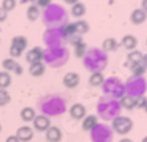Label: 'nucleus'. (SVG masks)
I'll return each mask as SVG.
<instances>
[{
    "instance_id": "f257e3e1",
    "label": "nucleus",
    "mask_w": 147,
    "mask_h": 142,
    "mask_svg": "<svg viewBox=\"0 0 147 142\" xmlns=\"http://www.w3.org/2000/svg\"><path fill=\"white\" fill-rule=\"evenodd\" d=\"M111 128L113 130L119 135H126L133 130L134 128V122L130 117H126V116H118L113 120L111 122Z\"/></svg>"
},
{
    "instance_id": "9d476101",
    "label": "nucleus",
    "mask_w": 147,
    "mask_h": 142,
    "mask_svg": "<svg viewBox=\"0 0 147 142\" xmlns=\"http://www.w3.org/2000/svg\"><path fill=\"white\" fill-rule=\"evenodd\" d=\"M121 44H122V47L126 49V51L131 52L134 49H137L138 40H137V37L133 35H125L122 37V40H121Z\"/></svg>"
},
{
    "instance_id": "ddd939ff",
    "label": "nucleus",
    "mask_w": 147,
    "mask_h": 142,
    "mask_svg": "<svg viewBox=\"0 0 147 142\" xmlns=\"http://www.w3.org/2000/svg\"><path fill=\"white\" fill-rule=\"evenodd\" d=\"M45 64L42 61L41 62H33L29 65V73H31L33 77H40L45 73Z\"/></svg>"
},
{
    "instance_id": "a211bd4d",
    "label": "nucleus",
    "mask_w": 147,
    "mask_h": 142,
    "mask_svg": "<svg viewBox=\"0 0 147 142\" xmlns=\"http://www.w3.org/2000/svg\"><path fill=\"white\" fill-rule=\"evenodd\" d=\"M103 82H105V77L101 72H94L89 77V84L92 87H101Z\"/></svg>"
},
{
    "instance_id": "0eeeda50",
    "label": "nucleus",
    "mask_w": 147,
    "mask_h": 142,
    "mask_svg": "<svg viewBox=\"0 0 147 142\" xmlns=\"http://www.w3.org/2000/svg\"><path fill=\"white\" fill-rule=\"evenodd\" d=\"M45 138L48 142H60L62 139V132L57 126H49V129L45 132Z\"/></svg>"
},
{
    "instance_id": "20e7f679",
    "label": "nucleus",
    "mask_w": 147,
    "mask_h": 142,
    "mask_svg": "<svg viewBox=\"0 0 147 142\" xmlns=\"http://www.w3.org/2000/svg\"><path fill=\"white\" fill-rule=\"evenodd\" d=\"M69 114H70V117H72L73 120H77V121L84 120V118L86 117L85 105L81 104V102H76V104H73L72 106H70V109H69Z\"/></svg>"
},
{
    "instance_id": "5701e85b",
    "label": "nucleus",
    "mask_w": 147,
    "mask_h": 142,
    "mask_svg": "<svg viewBox=\"0 0 147 142\" xmlns=\"http://www.w3.org/2000/svg\"><path fill=\"white\" fill-rule=\"evenodd\" d=\"M11 102V96L7 89H0V106H5Z\"/></svg>"
},
{
    "instance_id": "c9c22d12",
    "label": "nucleus",
    "mask_w": 147,
    "mask_h": 142,
    "mask_svg": "<svg viewBox=\"0 0 147 142\" xmlns=\"http://www.w3.org/2000/svg\"><path fill=\"white\" fill-rule=\"evenodd\" d=\"M142 142H147V135H146V137H144L143 139H142Z\"/></svg>"
},
{
    "instance_id": "f3484780",
    "label": "nucleus",
    "mask_w": 147,
    "mask_h": 142,
    "mask_svg": "<svg viewBox=\"0 0 147 142\" xmlns=\"http://www.w3.org/2000/svg\"><path fill=\"white\" fill-rule=\"evenodd\" d=\"M38 18H40V8L34 4H31L27 8V19L29 21H36Z\"/></svg>"
},
{
    "instance_id": "393cba45",
    "label": "nucleus",
    "mask_w": 147,
    "mask_h": 142,
    "mask_svg": "<svg viewBox=\"0 0 147 142\" xmlns=\"http://www.w3.org/2000/svg\"><path fill=\"white\" fill-rule=\"evenodd\" d=\"M29 1L34 5H37L38 8H48L52 3V0H29Z\"/></svg>"
},
{
    "instance_id": "2f4dec72",
    "label": "nucleus",
    "mask_w": 147,
    "mask_h": 142,
    "mask_svg": "<svg viewBox=\"0 0 147 142\" xmlns=\"http://www.w3.org/2000/svg\"><path fill=\"white\" fill-rule=\"evenodd\" d=\"M142 9L147 12V0H142Z\"/></svg>"
},
{
    "instance_id": "f704fd0d",
    "label": "nucleus",
    "mask_w": 147,
    "mask_h": 142,
    "mask_svg": "<svg viewBox=\"0 0 147 142\" xmlns=\"http://www.w3.org/2000/svg\"><path fill=\"white\" fill-rule=\"evenodd\" d=\"M143 110H144V112H146V113H147V102H146V105H144V108H143Z\"/></svg>"
},
{
    "instance_id": "6e6552de",
    "label": "nucleus",
    "mask_w": 147,
    "mask_h": 142,
    "mask_svg": "<svg viewBox=\"0 0 147 142\" xmlns=\"http://www.w3.org/2000/svg\"><path fill=\"white\" fill-rule=\"evenodd\" d=\"M15 135L19 138L20 142H28L33 138V129L29 128V126H20L16 130Z\"/></svg>"
},
{
    "instance_id": "a878e982",
    "label": "nucleus",
    "mask_w": 147,
    "mask_h": 142,
    "mask_svg": "<svg viewBox=\"0 0 147 142\" xmlns=\"http://www.w3.org/2000/svg\"><path fill=\"white\" fill-rule=\"evenodd\" d=\"M23 52H24V51H21L20 48H17V47H15V45H11L9 47V55H11L12 59H17V57H20Z\"/></svg>"
},
{
    "instance_id": "72a5a7b5",
    "label": "nucleus",
    "mask_w": 147,
    "mask_h": 142,
    "mask_svg": "<svg viewBox=\"0 0 147 142\" xmlns=\"http://www.w3.org/2000/svg\"><path fill=\"white\" fill-rule=\"evenodd\" d=\"M118 142H133V139H130V138H122V139H119Z\"/></svg>"
},
{
    "instance_id": "c85d7f7f",
    "label": "nucleus",
    "mask_w": 147,
    "mask_h": 142,
    "mask_svg": "<svg viewBox=\"0 0 147 142\" xmlns=\"http://www.w3.org/2000/svg\"><path fill=\"white\" fill-rule=\"evenodd\" d=\"M8 18V12L5 9H4L1 5H0V23H3V21H5Z\"/></svg>"
},
{
    "instance_id": "cd10ccee",
    "label": "nucleus",
    "mask_w": 147,
    "mask_h": 142,
    "mask_svg": "<svg viewBox=\"0 0 147 142\" xmlns=\"http://www.w3.org/2000/svg\"><path fill=\"white\" fill-rule=\"evenodd\" d=\"M147 102V98L143 97V96H139V97H137V108H142L143 109L144 105H146Z\"/></svg>"
},
{
    "instance_id": "412c9836",
    "label": "nucleus",
    "mask_w": 147,
    "mask_h": 142,
    "mask_svg": "<svg viewBox=\"0 0 147 142\" xmlns=\"http://www.w3.org/2000/svg\"><path fill=\"white\" fill-rule=\"evenodd\" d=\"M130 70H131V73H133L134 76L140 77V76H143L144 74L146 68H144V65L142 64V61H140V62H135V64H130Z\"/></svg>"
},
{
    "instance_id": "7ed1b4c3",
    "label": "nucleus",
    "mask_w": 147,
    "mask_h": 142,
    "mask_svg": "<svg viewBox=\"0 0 147 142\" xmlns=\"http://www.w3.org/2000/svg\"><path fill=\"white\" fill-rule=\"evenodd\" d=\"M45 57V51L40 47H34L31 51H28L27 55H25V60H27L29 64H33V62H41Z\"/></svg>"
},
{
    "instance_id": "f8f14e48",
    "label": "nucleus",
    "mask_w": 147,
    "mask_h": 142,
    "mask_svg": "<svg viewBox=\"0 0 147 142\" xmlns=\"http://www.w3.org/2000/svg\"><path fill=\"white\" fill-rule=\"evenodd\" d=\"M119 104H121V106L127 109V110H133L134 108H137V97L130 96V94H126V96H123L119 100Z\"/></svg>"
},
{
    "instance_id": "bb28decb",
    "label": "nucleus",
    "mask_w": 147,
    "mask_h": 142,
    "mask_svg": "<svg viewBox=\"0 0 147 142\" xmlns=\"http://www.w3.org/2000/svg\"><path fill=\"white\" fill-rule=\"evenodd\" d=\"M74 47H76V55L78 56V57H81L82 53L86 51V44H84V43H77Z\"/></svg>"
},
{
    "instance_id": "aec40b11",
    "label": "nucleus",
    "mask_w": 147,
    "mask_h": 142,
    "mask_svg": "<svg viewBox=\"0 0 147 142\" xmlns=\"http://www.w3.org/2000/svg\"><path fill=\"white\" fill-rule=\"evenodd\" d=\"M11 45H15L17 48H20L21 51H25V48L28 47V40L24 36H15L11 41Z\"/></svg>"
},
{
    "instance_id": "dca6fc26",
    "label": "nucleus",
    "mask_w": 147,
    "mask_h": 142,
    "mask_svg": "<svg viewBox=\"0 0 147 142\" xmlns=\"http://www.w3.org/2000/svg\"><path fill=\"white\" fill-rule=\"evenodd\" d=\"M20 117L24 122H32L34 120V117H36V112H34L33 108L27 106V108H24V109H21Z\"/></svg>"
},
{
    "instance_id": "2eb2a0df",
    "label": "nucleus",
    "mask_w": 147,
    "mask_h": 142,
    "mask_svg": "<svg viewBox=\"0 0 147 142\" xmlns=\"http://www.w3.org/2000/svg\"><path fill=\"white\" fill-rule=\"evenodd\" d=\"M70 14H72L73 18H82L84 15L86 14V7L85 4L78 1V3H76L72 5V9H70Z\"/></svg>"
},
{
    "instance_id": "4468645a",
    "label": "nucleus",
    "mask_w": 147,
    "mask_h": 142,
    "mask_svg": "<svg viewBox=\"0 0 147 142\" xmlns=\"http://www.w3.org/2000/svg\"><path fill=\"white\" fill-rule=\"evenodd\" d=\"M119 47V43L117 41L114 37H107L102 41V49L105 52H114Z\"/></svg>"
},
{
    "instance_id": "9b49d317",
    "label": "nucleus",
    "mask_w": 147,
    "mask_h": 142,
    "mask_svg": "<svg viewBox=\"0 0 147 142\" xmlns=\"http://www.w3.org/2000/svg\"><path fill=\"white\" fill-rule=\"evenodd\" d=\"M97 125H98V117L96 114H89L82 120V129L85 132H90L93 129H96Z\"/></svg>"
},
{
    "instance_id": "c756f323",
    "label": "nucleus",
    "mask_w": 147,
    "mask_h": 142,
    "mask_svg": "<svg viewBox=\"0 0 147 142\" xmlns=\"http://www.w3.org/2000/svg\"><path fill=\"white\" fill-rule=\"evenodd\" d=\"M5 142H20V141H19V138H17L16 135H9V137H7Z\"/></svg>"
},
{
    "instance_id": "4be33fe9",
    "label": "nucleus",
    "mask_w": 147,
    "mask_h": 142,
    "mask_svg": "<svg viewBox=\"0 0 147 142\" xmlns=\"http://www.w3.org/2000/svg\"><path fill=\"white\" fill-rule=\"evenodd\" d=\"M142 57H143V53L140 52V51L134 49V51L129 52V55H127V61L130 62V64H135V62L142 61Z\"/></svg>"
},
{
    "instance_id": "39448f33",
    "label": "nucleus",
    "mask_w": 147,
    "mask_h": 142,
    "mask_svg": "<svg viewBox=\"0 0 147 142\" xmlns=\"http://www.w3.org/2000/svg\"><path fill=\"white\" fill-rule=\"evenodd\" d=\"M32 124H33V128L37 132H47L49 129V126H51V120L44 114H38L34 117Z\"/></svg>"
},
{
    "instance_id": "f03ea898",
    "label": "nucleus",
    "mask_w": 147,
    "mask_h": 142,
    "mask_svg": "<svg viewBox=\"0 0 147 142\" xmlns=\"http://www.w3.org/2000/svg\"><path fill=\"white\" fill-rule=\"evenodd\" d=\"M1 65H3V69L8 73H15V74H17V76L23 74V66H21L15 59H12V57L3 60Z\"/></svg>"
},
{
    "instance_id": "473e14b6",
    "label": "nucleus",
    "mask_w": 147,
    "mask_h": 142,
    "mask_svg": "<svg viewBox=\"0 0 147 142\" xmlns=\"http://www.w3.org/2000/svg\"><path fill=\"white\" fill-rule=\"evenodd\" d=\"M64 1H65V3H68V4H76V3H78V0H64Z\"/></svg>"
},
{
    "instance_id": "e433bc0d",
    "label": "nucleus",
    "mask_w": 147,
    "mask_h": 142,
    "mask_svg": "<svg viewBox=\"0 0 147 142\" xmlns=\"http://www.w3.org/2000/svg\"><path fill=\"white\" fill-rule=\"evenodd\" d=\"M0 132H1V125H0Z\"/></svg>"
},
{
    "instance_id": "b1692460",
    "label": "nucleus",
    "mask_w": 147,
    "mask_h": 142,
    "mask_svg": "<svg viewBox=\"0 0 147 142\" xmlns=\"http://www.w3.org/2000/svg\"><path fill=\"white\" fill-rule=\"evenodd\" d=\"M1 7L7 11V12H11V11H13L15 7H16V0H3Z\"/></svg>"
},
{
    "instance_id": "423d86ee",
    "label": "nucleus",
    "mask_w": 147,
    "mask_h": 142,
    "mask_svg": "<svg viewBox=\"0 0 147 142\" xmlns=\"http://www.w3.org/2000/svg\"><path fill=\"white\" fill-rule=\"evenodd\" d=\"M62 84L64 87H66L68 89H74V88L78 87L80 84V74L76 72H68L64 74V78H62Z\"/></svg>"
},
{
    "instance_id": "6ab92c4d",
    "label": "nucleus",
    "mask_w": 147,
    "mask_h": 142,
    "mask_svg": "<svg viewBox=\"0 0 147 142\" xmlns=\"http://www.w3.org/2000/svg\"><path fill=\"white\" fill-rule=\"evenodd\" d=\"M11 84H12L11 73L5 72V70H1L0 72V89H7Z\"/></svg>"
},
{
    "instance_id": "1a4fd4ad",
    "label": "nucleus",
    "mask_w": 147,
    "mask_h": 142,
    "mask_svg": "<svg viewBox=\"0 0 147 142\" xmlns=\"http://www.w3.org/2000/svg\"><path fill=\"white\" fill-rule=\"evenodd\" d=\"M147 20V12L143 11L142 8H137L134 9L130 15V21L133 23L134 25H140L143 24L144 21Z\"/></svg>"
},
{
    "instance_id": "7c9ffc66",
    "label": "nucleus",
    "mask_w": 147,
    "mask_h": 142,
    "mask_svg": "<svg viewBox=\"0 0 147 142\" xmlns=\"http://www.w3.org/2000/svg\"><path fill=\"white\" fill-rule=\"evenodd\" d=\"M142 64L144 65V68H146V70H147V53L143 55V57H142Z\"/></svg>"
}]
</instances>
